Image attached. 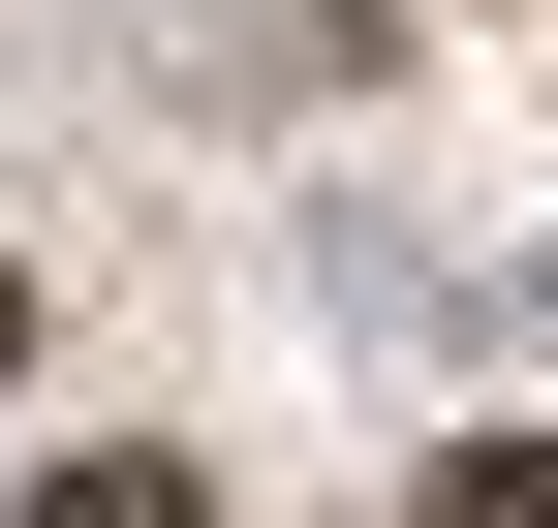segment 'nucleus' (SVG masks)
I'll return each mask as SVG.
<instances>
[{
    "mask_svg": "<svg viewBox=\"0 0 558 528\" xmlns=\"http://www.w3.org/2000/svg\"><path fill=\"white\" fill-rule=\"evenodd\" d=\"M435 528H558V435H465V467H435Z\"/></svg>",
    "mask_w": 558,
    "mask_h": 528,
    "instance_id": "obj_1",
    "label": "nucleus"
},
{
    "mask_svg": "<svg viewBox=\"0 0 558 528\" xmlns=\"http://www.w3.org/2000/svg\"><path fill=\"white\" fill-rule=\"evenodd\" d=\"M32 528H218L186 467H32Z\"/></svg>",
    "mask_w": 558,
    "mask_h": 528,
    "instance_id": "obj_2",
    "label": "nucleus"
},
{
    "mask_svg": "<svg viewBox=\"0 0 558 528\" xmlns=\"http://www.w3.org/2000/svg\"><path fill=\"white\" fill-rule=\"evenodd\" d=\"M0 373H32V280H0Z\"/></svg>",
    "mask_w": 558,
    "mask_h": 528,
    "instance_id": "obj_3",
    "label": "nucleus"
}]
</instances>
